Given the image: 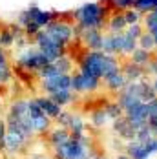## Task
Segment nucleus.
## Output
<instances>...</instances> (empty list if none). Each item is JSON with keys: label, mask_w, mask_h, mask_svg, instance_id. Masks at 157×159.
I'll list each match as a JSON object with an SVG mask.
<instances>
[{"label": "nucleus", "mask_w": 157, "mask_h": 159, "mask_svg": "<svg viewBox=\"0 0 157 159\" xmlns=\"http://www.w3.org/2000/svg\"><path fill=\"white\" fill-rule=\"evenodd\" d=\"M121 64L123 62L119 61V57L108 55L104 51H86L78 61V71L106 80L117 71H121Z\"/></svg>", "instance_id": "obj_1"}, {"label": "nucleus", "mask_w": 157, "mask_h": 159, "mask_svg": "<svg viewBox=\"0 0 157 159\" xmlns=\"http://www.w3.org/2000/svg\"><path fill=\"white\" fill-rule=\"evenodd\" d=\"M111 11L102 2H86L71 11V18L82 30H102Z\"/></svg>", "instance_id": "obj_2"}, {"label": "nucleus", "mask_w": 157, "mask_h": 159, "mask_svg": "<svg viewBox=\"0 0 157 159\" xmlns=\"http://www.w3.org/2000/svg\"><path fill=\"white\" fill-rule=\"evenodd\" d=\"M57 159H92L90 156V139L86 135L75 137L71 135L66 143L55 146Z\"/></svg>", "instance_id": "obj_3"}, {"label": "nucleus", "mask_w": 157, "mask_h": 159, "mask_svg": "<svg viewBox=\"0 0 157 159\" xmlns=\"http://www.w3.org/2000/svg\"><path fill=\"white\" fill-rule=\"evenodd\" d=\"M55 18H59L55 11H47V9H40L37 4H31L26 11H22L20 15L16 16V24L20 26V28H24L26 24H29V22H35V24H38L42 30H46L47 26L55 20Z\"/></svg>", "instance_id": "obj_4"}, {"label": "nucleus", "mask_w": 157, "mask_h": 159, "mask_svg": "<svg viewBox=\"0 0 157 159\" xmlns=\"http://www.w3.org/2000/svg\"><path fill=\"white\" fill-rule=\"evenodd\" d=\"M44 31H46L55 42H59L64 48L70 46V44L77 39V37H75V30H73V24L68 22V20H64V18H55Z\"/></svg>", "instance_id": "obj_5"}, {"label": "nucleus", "mask_w": 157, "mask_h": 159, "mask_svg": "<svg viewBox=\"0 0 157 159\" xmlns=\"http://www.w3.org/2000/svg\"><path fill=\"white\" fill-rule=\"evenodd\" d=\"M51 62L49 59H47L46 55L42 53V51H38L37 48H28L24 49V51H20V55L16 57V64L22 68V70H26V71H38V70H42L44 66Z\"/></svg>", "instance_id": "obj_6"}, {"label": "nucleus", "mask_w": 157, "mask_h": 159, "mask_svg": "<svg viewBox=\"0 0 157 159\" xmlns=\"http://www.w3.org/2000/svg\"><path fill=\"white\" fill-rule=\"evenodd\" d=\"M33 42H35V48L38 49V51H42L51 62H55L57 59H61V57L66 55V48L61 46L59 42H55L44 30L33 39Z\"/></svg>", "instance_id": "obj_7"}, {"label": "nucleus", "mask_w": 157, "mask_h": 159, "mask_svg": "<svg viewBox=\"0 0 157 159\" xmlns=\"http://www.w3.org/2000/svg\"><path fill=\"white\" fill-rule=\"evenodd\" d=\"M117 102L121 104V108L124 111L133 108V106H137V104H141V102H144L142 101L141 82H128L124 90L121 93H117Z\"/></svg>", "instance_id": "obj_8"}, {"label": "nucleus", "mask_w": 157, "mask_h": 159, "mask_svg": "<svg viewBox=\"0 0 157 159\" xmlns=\"http://www.w3.org/2000/svg\"><path fill=\"white\" fill-rule=\"evenodd\" d=\"M71 88L75 93H93L101 88V79L82 71H75L71 73Z\"/></svg>", "instance_id": "obj_9"}, {"label": "nucleus", "mask_w": 157, "mask_h": 159, "mask_svg": "<svg viewBox=\"0 0 157 159\" xmlns=\"http://www.w3.org/2000/svg\"><path fill=\"white\" fill-rule=\"evenodd\" d=\"M124 154L130 156V159H152L155 156V148H154V137L150 141H128L124 144Z\"/></svg>", "instance_id": "obj_10"}, {"label": "nucleus", "mask_w": 157, "mask_h": 159, "mask_svg": "<svg viewBox=\"0 0 157 159\" xmlns=\"http://www.w3.org/2000/svg\"><path fill=\"white\" fill-rule=\"evenodd\" d=\"M40 88L46 95H53V93L62 92V90H73L71 88V75L70 73H61V75L44 79L40 80Z\"/></svg>", "instance_id": "obj_11"}, {"label": "nucleus", "mask_w": 157, "mask_h": 159, "mask_svg": "<svg viewBox=\"0 0 157 159\" xmlns=\"http://www.w3.org/2000/svg\"><path fill=\"white\" fill-rule=\"evenodd\" d=\"M102 51L113 57H124V33H106Z\"/></svg>", "instance_id": "obj_12"}, {"label": "nucleus", "mask_w": 157, "mask_h": 159, "mask_svg": "<svg viewBox=\"0 0 157 159\" xmlns=\"http://www.w3.org/2000/svg\"><path fill=\"white\" fill-rule=\"evenodd\" d=\"M78 40L84 44V48L88 51H102L104 33L102 30H84L82 35L78 37Z\"/></svg>", "instance_id": "obj_13"}, {"label": "nucleus", "mask_w": 157, "mask_h": 159, "mask_svg": "<svg viewBox=\"0 0 157 159\" xmlns=\"http://www.w3.org/2000/svg\"><path fill=\"white\" fill-rule=\"evenodd\" d=\"M124 117L139 130V128H142L148 123V104H146V102H141V104H137V106L126 110Z\"/></svg>", "instance_id": "obj_14"}, {"label": "nucleus", "mask_w": 157, "mask_h": 159, "mask_svg": "<svg viewBox=\"0 0 157 159\" xmlns=\"http://www.w3.org/2000/svg\"><path fill=\"white\" fill-rule=\"evenodd\" d=\"M113 134L119 137V139H124L126 143L128 141H133L135 135H137V128L133 126L124 115L117 121H113Z\"/></svg>", "instance_id": "obj_15"}, {"label": "nucleus", "mask_w": 157, "mask_h": 159, "mask_svg": "<svg viewBox=\"0 0 157 159\" xmlns=\"http://www.w3.org/2000/svg\"><path fill=\"white\" fill-rule=\"evenodd\" d=\"M121 71L124 73V77H126L128 82H141V80H144L146 75H148L146 68H141V66L133 64L132 61H128V59L121 64Z\"/></svg>", "instance_id": "obj_16"}, {"label": "nucleus", "mask_w": 157, "mask_h": 159, "mask_svg": "<svg viewBox=\"0 0 157 159\" xmlns=\"http://www.w3.org/2000/svg\"><path fill=\"white\" fill-rule=\"evenodd\" d=\"M37 99V102H38V106L42 108V111H44V115L46 117H49V119H57L61 113H62V106L61 104H57L53 99L49 95H42V97H35Z\"/></svg>", "instance_id": "obj_17"}, {"label": "nucleus", "mask_w": 157, "mask_h": 159, "mask_svg": "<svg viewBox=\"0 0 157 159\" xmlns=\"http://www.w3.org/2000/svg\"><path fill=\"white\" fill-rule=\"evenodd\" d=\"M128 24H126V18H124V13H117L113 11L108 20H106V30L108 33H124Z\"/></svg>", "instance_id": "obj_18"}, {"label": "nucleus", "mask_w": 157, "mask_h": 159, "mask_svg": "<svg viewBox=\"0 0 157 159\" xmlns=\"http://www.w3.org/2000/svg\"><path fill=\"white\" fill-rule=\"evenodd\" d=\"M68 132L71 134V135H75V137H82V135H86V123H84V119L78 115V113H70V121H68Z\"/></svg>", "instance_id": "obj_19"}, {"label": "nucleus", "mask_w": 157, "mask_h": 159, "mask_svg": "<svg viewBox=\"0 0 157 159\" xmlns=\"http://www.w3.org/2000/svg\"><path fill=\"white\" fill-rule=\"evenodd\" d=\"M126 84H128V80H126L123 71H117L115 75H111V77H108V79L104 80L106 90L111 92V93H121V92L126 88Z\"/></svg>", "instance_id": "obj_20"}, {"label": "nucleus", "mask_w": 157, "mask_h": 159, "mask_svg": "<svg viewBox=\"0 0 157 159\" xmlns=\"http://www.w3.org/2000/svg\"><path fill=\"white\" fill-rule=\"evenodd\" d=\"M28 141V137L24 135V134H20V132H16V130H9L7 128V135H6V148L9 150V152H16L22 144Z\"/></svg>", "instance_id": "obj_21"}, {"label": "nucleus", "mask_w": 157, "mask_h": 159, "mask_svg": "<svg viewBox=\"0 0 157 159\" xmlns=\"http://www.w3.org/2000/svg\"><path fill=\"white\" fill-rule=\"evenodd\" d=\"M152 59H154V53L148 51V49H142V48H137L128 57V61H132L133 64H137L141 68H148V64L152 62Z\"/></svg>", "instance_id": "obj_22"}, {"label": "nucleus", "mask_w": 157, "mask_h": 159, "mask_svg": "<svg viewBox=\"0 0 157 159\" xmlns=\"http://www.w3.org/2000/svg\"><path fill=\"white\" fill-rule=\"evenodd\" d=\"M71 137V134L68 132V128H55V130H51V134H49V143L53 144V148L55 146H61L62 143H66L68 139Z\"/></svg>", "instance_id": "obj_23"}, {"label": "nucleus", "mask_w": 157, "mask_h": 159, "mask_svg": "<svg viewBox=\"0 0 157 159\" xmlns=\"http://www.w3.org/2000/svg\"><path fill=\"white\" fill-rule=\"evenodd\" d=\"M75 92L73 90H62V92H57V93H53V95H49L57 104H61V106H68V104H73V101H75Z\"/></svg>", "instance_id": "obj_24"}, {"label": "nucleus", "mask_w": 157, "mask_h": 159, "mask_svg": "<svg viewBox=\"0 0 157 159\" xmlns=\"http://www.w3.org/2000/svg\"><path fill=\"white\" fill-rule=\"evenodd\" d=\"M102 108H104V111L108 113V117H110L111 123L117 121V119H121V117L124 115V110L121 108V104H119L117 101H110V102H106Z\"/></svg>", "instance_id": "obj_25"}, {"label": "nucleus", "mask_w": 157, "mask_h": 159, "mask_svg": "<svg viewBox=\"0 0 157 159\" xmlns=\"http://www.w3.org/2000/svg\"><path fill=\"white\" fill-rule=\"evenodd\" d=\"M90 121H92V125L97 128H102L108 125V121H110V117H108V113L104 111V108H99V110H93L92 111V115H90Z\"/></svg>", "instance_id": "obj_26"}, {"label": "nucleus", "mask_w": 157, "mask_h": 159, "mask_svg": "<svg viewBox=\"0 0 157 159\" xmlns=\"http://www.w3.org/2000/svg\"><path fill=\"white\" fill-rule=\"evenodd\" d=\"M18 35H15V33L11 31V28L7 26L6 30H2L0 31V48H11V46H15V40Z\"/></svg>", "instance_id": "obj_27"}, {"label": "nucleus", "mask_w": 157, "mask_h": 159, "mask_svg": "<svg viewBox=\"0 0 157 159\" xmlns=\"http://www.w3.org/2000/svg\"><path fill=\"white\" fill-rule=\"evenodd\" d=\"M139 48L142 49H148V51H155L157 49V42H155V39H154V35H150L148 31H144L141 35V39H139Z\"/></svg>", "instance_id": "obj_28"}, {"label": "nucleus", "mask_w": 157, "mask_h": 159, "mask_svg": "<svg viewBox=\"0 0 157 159\" xmlns=\"http://www.w3.org/2000/svg\"><path fill=\"white\" fill-rule=\"evenodd\" d=\"M135 9L142 15H148L157 9V0H135Z\"/></svg>", "instance_id": "obj_29"}, {"label": "nucleus", "mask_w": 157, "mask_h": 159, "mask_svg": "<svg viewBox=\"0 0 157 159\" xmlns=\"http://www.w3.org/2000/svg\"><path fill=\"white\" fill-rule=\"evenodd\" d=\"M53 64L57 66L59 73H70V75H71V70H73V61H71V57L64 55V57H61V59H57Z\"/></svg>", "instance_id": "obj_30"}, {"label": "nucleus", "mask_w": 157, "mask_h": 159, "mask_svg": "<svg viewBox=\"0 0 157 159\" xmlns=\"http://www.w3.org/2000/svg\"><path fill=\"white\" fill-rule=\"evenodd\" d=\"M124 18H126V24L128 26H133V24H142L144 15H142L141 11H137L135 7H132V9L124 11Z\"/></svg>", "instance_id": "obj_31"}, {"label": "nucleus", "mask_w": 157, "mask_h": 159, "mask_svg": "<svg viewBox=\"0 0 157 159\" xmlns=\"http://www.w3.org/2000/svg\"><path fill=\"white\" fill-rule=\"evenodd\" d=\"M37 75H38V79L44 80V79H49V77H55V75H61L59 73V70H57V66L53 62H49L47 66H44L42 70H38L37 71Z\"/></svg>", "instance_id": "obj_32"}, {"label": "nucleus", "mask_w": 157, "mask_h": 159, "mask_svg": "<svg viewBox=\"0 0 157 159\" xmlns=\"http://www.w3.org/2000/svg\"><path fill=\"white\" fill-rule=\"evenodd\" d=\"M124 33L128 35V37H132V39L139 40V39H141V35L144 33V28H142V24H133V26H128Z\"/></svg>", "instance_id": "obj_33"}, {"label": "nucleus", "mask_w": 157, "mask_h": 159, "mask_svg": "<svg viewBox=\"0 0 157 159\" xmlns=\"http://www.w3.org/2000/svg\"><path fill=\"white\" fill-rule=\"evenodd\" d=\"M152 137H154V134L150 132L148 125H144L142 128H139V130H137V135H135V139H137V141H142V143H144V141H150Z\"/></svg>", "instance_id": "obj_34"}, {"label": "nucleus", "mask_w": 157, "mask_h": 159, "mask_svg": "<svg viewBox=\"0 0 157 159\" xmlns=\"http://www.w3.org/2000/svg\"><path fill=\"white\" fill-rule=\"evenodd\" d=\"M15 46L18 49H28L29 48V37L26 35V33H22V35H18L15 40Z\"/></svg>", "instance_id": "obj_35"}, {"label": "nucleus", "mask_w": 157, "mask_h": 159, "mask_svg": "<svg viewBox=\"0 0 157 159\" xmlns=\"http://www.w3.org/2000/svg\"><path fill=\"white\" fill-rule=\"evenodd\" d=\"M11 68L9 66H6V68H0V82L2 84H7L9 82V79H11Z\"/></svg>", "instance_id": "obj_36"}, {"label": "nucleus", "mask_w": 157, "mask_h": 159, "mask_svg": "<svg viewBox=\"0 0 157 159\" xmlns=\"http://www.w3.org/2000/svg\"><path fill=\"white\" fill-rule=\"evenodd\" d=\"M6 135H7V125L0 119V148H6Z\"/></svg>", "instance_id": "obj_37"}, {"label": "nucleus", "mask_w": 157, "mask_h": 159, "mask_svg": "<svg viewBox=\"0 0 157 159\" xmlns=\"http://www.w3.org/2000/svg\"><path fill=\"white\" fill-rule=\"evenodd\" d=\"M146 104H148V119H152V117L157 119V97L154 99V101L146 102Z\"/></svg>", "instance_id": "obj_38"}, {"label": "nucleus", "mask_w": 157, "mask_h": 159, "mask_svg": "<svg viewBox=\"0 0 157 159\" xmlns=\"http://www.w3.org/2000/svg\"><path fill=\"white\" fill-rule=\"evenodd\" d=\"M146 71H148V75H152V77H157V55H154V59H152V62L148 64Z\"/></svg>", "instance_id": "obj_39"}, {"label": "nucleus", "mask_w": 157, "mask_h": 159, "mask_svg": "<svg viewBox=\"0 0 157 159\" xmlns=\"http://www.w3.org/2000/svg\"><path fill=\"white\" fill-rule=\"evenodd\" d=\"M148 128H150V132L154 134V137H157V119L155 117H152V119H148Z\"/></svg>", "instance_id": "obj_40"}, {"label": "nucleus", "mask_w": 157, "mask_h": 159, "mask_svg": "<svg viewBox=\"0 0 157 159\" xmlns=\"http://www.w3.org/2000/svg\"><path fill=\"white\" fill-rule=\"evenodd\" d=\"M6 66H9L7 64V55H6L4 48H0V68H6Z\"/></svg>", "instance_id": "obj_41"}, {"label": "nucleus", "mask_w": 157, "mask_h": 159, "mask_svg": "<svg viewBox=\"0 0 157 159\" xmlns=\"http://www.w3.org/2000/svg\"><path fill=\"white\" fill-rule=\"evenodd\" d=\"M150 82H152V88H154V92H155V95H157V77H154Z\"/></svg>", "instance_id": "obj_42"}, {"label": "nucleus", "mask_w": 157, "mask_h": 159, "mask_svg": "<svg viewBox=\"0 0 157 159\" xmlns=\"http://www.w3.org/2000/svg\"><path fill=\"white\" fill-rule=\"evenodd\" d=\"M115 159H130V156L123 152V154H117V157H115Z\"/></svg>", "instance_id": "obj_43"}, {"label": "nucleus", "mask_w": 157, "mask_h": 159, "mask_svg": "<svg viewBox=\"0 0 157 159\" xmlns=\"http://www.w3.org/2000/svg\"><path fill=\"white\" fill-rule=\"evenodd\" d=\"M92 159H106V157H92Z\"/></svg>", "instance_id": "obj_44"}, {"label": "nucleus", "mask_w": 157, "mask_h": 159, "mask_svg": "<svg viewBox=\"0 0 157 159\" xmlns=\"http://www.w3.org/2000/svg\"><path fill=\"white\" fill-rule=\"evenodd\" d=\"M35 159H44V157H35Z\"/></svg>", "instance_id": "obj_45"}, {"label": "nucleus", "mask_w": 157, "mask_h": 159, "mask_svg": "<svg viewBox=\"0 0 157 159\" xmlns=\"http://www.w3.org/2000/svg\"><path fill=\"white\" fill-rule=\"evenodd\" d=\"M0 90H2V82H0Z\"/></svg>", "instance_id": "obj_46"}]
</instances>
